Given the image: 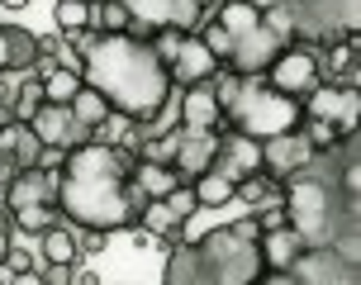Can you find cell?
<instances>
[{"mask_svg": "<svg viewBox=\"0 0 361 285\" xmlns=\"http://www.w3.org/2000/svg\"><path fill=\"white\" fill-rule=\"evenodd\" d=\"M262 81H267L276 95H290V100H305L309 90L319 86V53L305 48V43H286L276 62L262 71Z\"/></svg>", "mask_w": 361, "mask_h": 285, "instance_id": "52a82bcc", "label": "cell"}, {"mask_svg": "<svg viewBox=\"0 0 361 285\" xmlns=\"http://www.w3.org/2000/svg\"><path fill=\"white\" fill-rule=\"evenodd\" d=\"M257 229L252 214H243L233 224H219L204 238H195V262H200V281L204 285H262L267 267H262V248H257Z\"/></svg>", "mask_w": 361, "mask_h": 285, "instance_id": "277c9868", "label": "cell"}, {"mask_svg": "<svg viewBox=\"0 0 361 285\" xmlns=\"http://www.w3.org/2000/svg\"><path fill=\"white\" fill-rule=\"evenodd\" d=\"M5 105H10V114H15L19 124H29V119H34V109L43 105V81H38V76H24L19 90L5 100Z\"/></svg>", "mask_w": 361, "mask_h": 285, "instance_id": "cb8c5ba5", "label": "cell"}, {"mask_svg": "<svg viewBox=\"0 0 361 285\" xmlns=\"http://www.w3.org/2000/svg\"><path fill=\"white\" fill-rule=\"evenodd\" d=\"M0 285H10V276H5V267H0Z\"/></svg>", "mask_w": 361, "mask_h": 285, "instance_id": "e575fe53", "label": "cell"}, {"mask_svg": "<svg viewBox=\"0 0 361 285\" xmlns=\"http://www.w3.org/2000/svg\"><path fill=\"white\" fill-rule=\"evenodd\" d=\"M166 71H171V86L190 90V86H204V81H214L224 67H219L214 57H209V48H204L195 34H185V38H176V48H171V57H166Z\"/></svg>", "mask_w": 361, "mask_h": 285, "instance_id": "8fae6325", "label": "cell"}, {"mask_svg": "<svg viewBox=\"0 0 361 285\" xmlns=\"http://www.w3.org/2000/svg\"><path fill=\"white\" fill-rule=\"evenodd\" d=\"M81 48V86L95 95H105V105L114 119H124L128 128L157 124L166 109L176 105V86L166 57L133 34H81L72 38Z\"/></svg>", "mask_w": 361, "mask_h": 285, "instance_id": "7a4b0ae2", "label": "cell"}, {"mask_svg": "<svg viewBox=\"0 0 361 285\" xmlns=\"http://www.w3.org/2000/svg\"><path fill=\"white\" fill-rule=\"evenodd\" d=\"M76 267H43L38 271V285H72Z\"/></svg>", "mask_w": 361, "mask_h": 285, "instance_id": "f1b7e54d", "label": "cell"}, {"mask_svg": "<svg viewBox=\"0 0 361 285\" xmlns=\"http://www.w3.org/2000/svg\"><path fill=\"white\" fill-rule=\"evenodd\" d=\"M81 5H100V0H81Z\"/></svg>", "mask_w": 361, "mask_h": 285, "instance_id": "d590c367", "label": "cell"}, {"mask_svg": "<svg viewBox=\"0 0 361 285\" xmlns=\"http://www.w3.org/2000/svg\"><path fill=\"white\" fill-rule=\"evenodd\" d=\"M72 285H105V281H100V276H95V271H81V267H76Z\"/></svg>", "mask_w": 361, "mask_h": 285, "instance_id": "4dcf8cb0", "label": "cell"}, {"mask_svg": "<svg viewBox=\"0 0 361 285\" xmlns=\"http://www.w3.org/2000/svg\"><path fill=\"white\" fill-rule=\"evenodd\" d=\"M214 142H219V133L180 128L176 152H171V171H176V181H180V186H190L195 176H204V171H209V162H214Z\"/></svg>", "mask_w": 361, "mask_h": 285, "instance_id": "4fadbf2b", "label": "cell"}, {"mask_svg": "<svg viewBox=\"0 0 361 285\" xmlns=\"http://www.w3.org/2000/svg\"><path fill=\"white\" fill-rule=\"evenodd\" d=\"M128 15L133 38H162V34H195L204 15L214 10V0H119Z\"/></svg>", "mask_w": 361, "mask_h": 285, "instance_id": "8992f818", "label": "cell"}, {"mask_svg": "<svg viewBox=\"0 0 361 285\" xmlns=\"http://www.w3.org/2000/svg\"><path fill=\"white\" fill-rule=\"evenodd\" d=\"M29 128L38 133V142H43L48 152H72V147L90 142V133L72 119V109H67V105H48V100H43V105L34 109Z\"/></svg>", "mask_w": 361, "mask_h": 285, "instance_id": "7c38bea8", "label": "cell"}, {"mask_svg": "<svg viewBox=\"0 0 361 285\" xmlns=\"http://www.w3.org/2000/svg\"><path fill=\"white\" fill-rule=\"evenodd\" d=\"M10 124H15V114H10V105H5V100H0V133H5Z\"/></svg>", "mask_w": 361, "mask_h": 285, "instance_id": "1f68e13d", "label": "cell"}, {"mask_svg": "<svg viewBox=\"0 0 361 285\" xmlns=\"http://www.w3.org/2000/svg\"><path fill=\"white\" fill-rule=\"evenodd\" d=\"M38 257L43 267H81V248H76V229L62 219L48 233H38Z\"/></svg>", "mask_w": 361, "mask_h": 285, "instance_id": "e0dca14e", "label": "cell"}, {"mask_svg": "<svg viewBox=\"0 0 361 285\" xmlns=\"http://www.w3.org/2000/svg\"><path fill=\"white\" fill-rule=\"evenodd\" d=\"M176 124H180V128H200V133H219V128H224V109H219V90H214V81L180 90Z\"/></svg>", "mask_w": 361, "mask_h": 285, "instance_id": "5bb4252c", "label": "cell"}, {"mask_svg": "<svg viewBox=\"0 0 361 285\" xmlns=\"http://www.w3.org/2000/svg\"><path fill=\"white\" fill-rule=\"evenodd\" d=\"M319 147L309 142L305 128H290V133H276V138L262 142V176L271 181V186H281V181H290L300 166H305L309 157H314Z\"/></svg>", "mask_w": 361, "mask_h": 285, "instance_id": "9c48e42d", "label": "cell"}, {"mask_svg": "<svg viewBox=\"0 0 361 285\" xmlns=\"http://www.w3.org/2000/svg\"><path fill=\"white\" fill-rule=\"evenodd\" d=\"M209 171L224 181H247V176H262V142L257 138H243L233 128H219V142H214V162Z\"/></svg>", "mask_w": 361, "mask_h": 285, "instance_id": "30bf717a", "label": "cell"}, {"mask_svg": "<svg viewBox=\"0 0 361 285\" xmlns=\"http://www.w3.org/2000/svg\"><path fill=\"white\" fill-rule=\"evenodd\" d=\"M109 233H76V248H81V257H95V252H105Z\"/></svg>", "mask_w": 361, "mask_h": 285, "instance_id": "83f0119b", "label": "cell"}, {"mask_svg": "<svg viewBox=\"0 0 361 285\" xmlns=\"http://www.w3.org/2000/svg\"><path fill=\"white\" fill-rule=\"evenodd\" d=\"M128 176H133V186H138V190H143L147 205H152V200H166L180 186L171 166H162V162H138V157H133V171H128Z\"/></svg>", "mask_w": 361, "mask_h": 285, "instance_id": "d6986e66", "label": "cell"}, {"mask_svg": "<svg viewBox=\"0 0 361 285\" xmlns=\"http://www.w3.org/2000/svg\"><path fill=\"white\" fill-rule=\"evenodd\" d=\"M0 157L10 162L15 171H29V166H43V162H48V147L38 142V133L29 124H19V119H15V124L0 133Z\"/></svg>", "mask_w": 361, "mask_h": 285, "instance_id": "2e32d148", "label": "cell"}, {"mask_svg": "<svg viewBox=\"0 0 361 285\" xmlns=\"http://www.w3.org/2000/svg\"><path fill=\"white\" fill-rule=\"evenodd\" d=\"M90 34H128V15L119 0H100L90 5Z\"/></svg>", "mask_w": 361, "mask_h": 285, "instance_id": "d4e9b609", "label": "cell"}, {"mask_svg": "<svg viewBox=\"0 0 361 285\" xmlns=\"http://www.w3.org/2000/svg\"><path fill=\"white\" fill-rule=\"evenodd\" d=\"M34 62H38V34L24 24H5V71L29 76Z\"/></svg>", "mask_w": 361, "mask_h": 285, "instance_id": "ac0fdd59", "label": "cell"}, {"mask_svg": "<svg viewBox=\"0 0 361 285\" xmlns=\"http://www.w3.org/2000/svg\"><path fill=\"white\" fill-rule=\"evenodd\" d=\"M29 0H0V10H24Z\"/></svg>", "mask_w": 361, "mask_h": 285, "instance_id": "d6a6232c", "label": "cell"}, {"mask_svg": "<svg viewBox=\"0 0 361 285\" xmlns=\"http://www.w3.org/2000/svg\"><path fill=\"white\" fill-rule=\"evenodd\" d=\"M0 210L10 214V229L29 233H48L53 224H62V210H57V166H29V171H15V176L0 186Z\"/></svg>", "mask_w": 361, "mask_h": 285, "instance_id": "5b68a950", "label": "cell"}, {"mask_svg": "<svg viewBox=\"0 0 361 285\" xmlns=\"http://www.w3.org/2000/svg\"><path fill=\"white\" fill-rule=\"evenodd\" d=\"M0 267H5V276H29V271H38L34 267V252L15 248V243H10V252H5V262H0Z\"/></svg>", "mask_w": 361, "mask_h": 285, "instance_id": "4316f807", "label": "cell"}, {"mask_svg": "<svg viewBox=\"0 0 361 285\" xmlns=\"http://www.w3.org/2000/svg\"><path fill=\"white\" fill-rule=\"evenodd\" d=\"M0 100H5V90H0Z\"/></svg>", "mask_w": 361, "mask_h": 285, "instance_id": "8d00e7d4", "label": "cell"}, {"mask_svg": "<svg viewBox=\"0 0 361 285\" xmlns=\"http://www.w3.org/2000/svg\"><path fill=\"white\" fill-rule=\"evenodd\" d=\"M190 190H195V205L200 210H224L228 200H233V181L214 176V171H204V176L190 181Z\"/></svg>", "mask_w": 361, "mask_h": 285, "instance_id": "7402d4cb", "label": "cell"}, {"mask_svg": "<svg viewBox=\"0 0 361 285\" xmlns=\"http://www.w3.org/2000/svg\"><path fill=\"white\" fill-rule=\"evenodd\" d=\"M38 81H43V100H48V105H72V95L81 90V71L53 67L48 76H38Z\"/></svg>", "mask_w": 361, "mask_h": 285, "instance_id": "603a6c76", "label": "cell"}, {"mask_svg": "<svg viewBox=\"0 0 361 285\" xmlns=\"http://www.w3.org/2000/svg\"><path fill=\"white\" fill-rule=\"evenodd\" d=\"M281 48H286V38L276 34L267 19H257L252 29H243V34L233 38V53H228L224 71H228V76H262V71L276 62Z\"/></svg>", "mask_w": 361, "mask_h": 285, "instance_id": "ba28073f", "label": "cell"}, {"mask_svg": "<svg viewBox=\"0 0 361 285\" xmlns=\"http://www.w3.org/2000/svg\"><path fill=\"white\" fill-rule=\"evenodd\" d=\"M53 24H57V38H81L90 29V5H81V0H57Z\"/></svg>", "mask_w": 361, "mask_h": 285, "instance_id": "44dd1931", "label": "cell"}, {"mask_svg": "<svg viewBox=\"0 0 361 285\" xmlns=\"http://www.w3.org/2000/svg\"><path fill=\"white\" fill-rule=\"evenodd\" d=\"M10 243H15V229H10V214L0 210V262H5V252H10Z\"/></svg>", "mask_w": 361, "mask_h": 285, "instance_id": "f546056e", "label": "cell"}, {"mask_svg": "<svg viewBox=\"0 0 361 285\" xmlns=\"http://www.w3.org/2000/svg\"><path fill=\"white\" fill-rule=\"evenodd\" d=\"M162 205L171 210V219H176V224H190V219L200 214V205H195V190H190V186H176V190H171V195H166Z\"/></svg>", "mask_w": 361, "mask_h": 285, "instance_id": "484cf974", "label": "cell"}, {"mask_svg": "<svg viewBox=\"0 0 361 285\" xmlns=\"http://www.w3.org/2000/svg\"><path fill=\"white\" fill-rule=\"evenodd\" d=\"M133 152L124 142L90 138L57 162V210L76 233H133L147 200L133 186Z\"/></svg>", "mask_w": 361, "mask_h": 285, "instance_id": "6da1fadb", "label": "cell"}, {"mask_svg": "<svg viewBox=\"0 0 361 285\" xmlns=\"http://www.w3.org/2000/svg\"><path fill=\"white\" fill-rule=\"evenodd\" d=\"M67 109H72V119H76L81 128H86L90 138H95V133H100V128H105L109 119H114V114H109V105H105V95H95L90 86H81V90H76V95H72V105H67Z\"/></svg>", "mask_w": 361, "mask_h": 285, "instance_id": "ffe728a7", "label": "cell"}, {"mask_svg": "<svg viewBox=\"0 0 361 285\" xmlns=\"http://www.w3.org/2000/svg\"><path fill=\"white\" fill-rule=\"evenodd\" d=\"M214 90H219V109H224V128H233L243 138L267 142L276 133L300 128V100L276 95L262 76H228V71H219Z\"/></svg>", "mask_w": 361, "mask_h": 285, "instance_id": "3957f363", "label": "cell"}, {"mask_svg": "<svg viewBox=\"0 0 361 285\" xmlns=\"http://www.w3.org/2000/svg\"><path fill=\"white\" fill-rule=\"evenodd\" d=\"M257 248H262V267H267L271 276H286V271L305 257V243H300V233L290 229V224L267 229L262 238H257Z\"/></svg>", "mask_w": 361, "mask_h": 285, "instance_id": "9a60e30c", "label": "cell"}, {"mask_svg": "<svg viewBox=\"0 0 361 285\" xmlns=\"http://www.w3.org/2000/svg\"><path fill=\"white\" fill-rule=\"evenodd\" d=\"M0 76H5V24H0Z\"/></svg>", "mask_w": 361, "mask_h": 285, "instance_id": "836d02e7", "label": "cell"}]
</instances>
